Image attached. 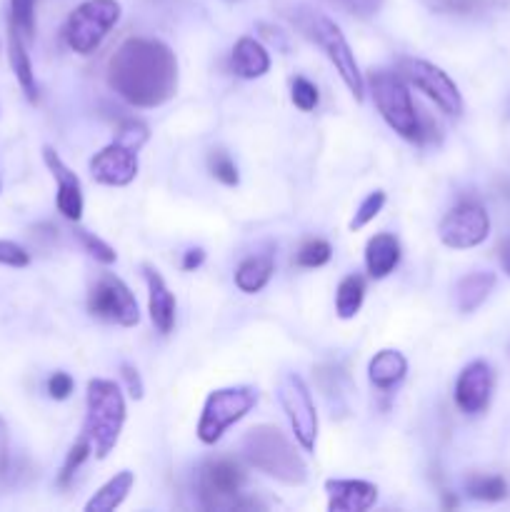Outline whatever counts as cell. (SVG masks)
Returning <instances> with one entry per match:
<instances>
[{"mask_svg": "<svg viewBox=\"0 0 510 512\" xmlns=\"http://www.w3.org/2000/svg\"><path fill=\"white\" fill-rule=\"evenodd\" d=\"M108 83L135 108H158L178 90V60L160 40L130 38L108 63Z\"/></svg>", "mask_w": 510, "mask_h": 512, "instance_id": "1", "label": "cell"}, {"mask_svg": "<svg viewBox=\"0 0 510 512\" xmlns=\"http://www.w3.org/2000/svg\"><path fill=\"white\" fill-rule=\"evenodd\" d=\"M240 450L255 470L278 480V483L303 485L308 480V465L278 425L250 428L240 440Z\"/></svg>", "mask_w": 510, "mask_h": 512, "instance_id": "2", "label": "cell"}, {"mask_svg": "<svg viewBox=\"0 0 510 512\" xmlns=\"http://www.w3.org/2000/svg\"><path fill=\"white\" fill-rule=\"evenodd\" d=\"M290 20H293L295 28L310 40V43L318 45L325 55H328L330 63L335 65V70L340 73L343 83L348 85V90L353 93L355 100H363V73L358 68V60H355L353 50H350L348 40L340 33L338 25L328 18L325 13L315 10L313 5L298 3L290 8Z\"/></svg>", "mask_w": 510, "mask_h": 512, "instance_id": "3", "label": "cell"}, {"mask_svg": "<svg viewBox=\"0 0 510 512\" xmlns=\"http://www.w3.org/2000/svg\"><path fill=\"white\" fill-rule=\"evenodd\" d=\"M85 430L95 455L100 460L108 458L120 438L125 423V400L113 380H90L88 395H85Z\"/></svg>", "mask_w": 510, "mask_h": 512, "instance_id": "4", "label": "cell"}, {"mask_svg": "<svg viewBox=\"0 0 510 512\" xmlns=\"http://www.w3.org/2000/svg\"><path fill=\"white\" fill-rule=\"evenodd\" d=\"M370 93H373V103L378 113L383 115L385 123L405 140L420 143L423 140V125H420V115L415 113L413 98H410L408 85L403 83L398 73L390 70H375L370 75Z\"/></svg>", "mask_w": 510, "mask_h": 512, "instance_id": "5", "label": "cell"}, {"mask_svg": "<svg viewBox=\"0 0 510 512\" xmlns=\"http://www.w3.org/2000/svg\"><path fill=\"white\" fill-rule=\"evenodd\" d=\"M245 473L235 460H208L198 475V495L205 510L263 508L258 500H243Z\"/></svg>", "mask_w": 510, "mask_h": 512, "instance_id": "6", "label": "cell"}, {"mask_svg": "<svg viewBox=\"0 0 510 512\" xmlns=\"http://www.w3.org/2000/svg\"><path fill=\"white\" fill-rule=\"evenodd\" d=\"M258 403V393L248 385L240 388H223L213 390L203 405V415L198 423V438L200 443L215 445L223 438L225 430L243 420L250 410Z\"/></svg>", "mask_w": 510, "mask_h": 512, "instance_id": "7", "label": "cell"}, {"mask_svg": "<svg viewBox=\"0 0 510 512\" xmlns=\"http://www.w3.org/2000/svg\"><path fill=\"white\" fill-rule=\"evenodd\" d=\"M120 20L118 0H85L65 23V40L80 55H90Z\"/></svg>", "mask_w": 510, "mask_h": 512, "instance_id": "8", "label": "cell"}, {"mask_svg": "<svg viewBox=\"0 0 510 512\" xmlns=\"http://www.w3.org/2000/svg\"><path fill=\"white\" fill-rule=\"evenodd\" d=\"M88 313L120 328H133L140 320L138 300L130 293L128 285L113 273H103L93 285L88 295Z\"/></svg>", "mask_w": 510, "mask_h": 512, "instance_id": "9", "label": "cell"}, {"mask_svg": "<svg viewBox=\"0 0 510 512\" xmlns=\"http://www.w3.org/2000/svg\"><path fill=\"white\" fill-rule=\"evenodd\" d=\"M278 400L283 405L285 415H288L298 445L305 453H310L315 448V438H318V413H315L313 398H310L305 380L295 373L283 375L278 388Z\"/></svg>", "mask_w": 510, "mask_h": 512, "instance_id": "10", "label": "cell"}, {"mask_svg": "<svg viewBox=\"0 0 510 512\" xmlns=\"http://www.w3.org/2000/svg\"><path fill=\"white\" fill-rule=\"evenodd\" d=\"M403 73L410 83L418 90H423L445 115H460L463 113V95H460L458 85L450 80L438 65L428 63L420 58H405L403 60Z\"/></svg>", "mask_w": 510, "mask_h": 512, "instance_id": "11", "label": "cell"}, {"mask_svg": "<svg viewBox=\"0 0 510 512\" xmlns=\"http://www.w3.org/2000/svg\"><path fill=\"white\" fill-rule=\"evenodd\" d=\"M490 233V218L483 205L465 203L455 205L443 220H440L438 235L443 245L453 250H468L483 243Z\"/></svg>", "mask_w": 510, "mask_h": 512, "instance_id": "12", "label": "cell"}, {"mask_svg": "<svg viewBox=\"0 0 510 512\" xmlns=\"http://www.w3.org/2000/svg\"><path fill=\"white\" fill-rule=\"evenodd\" d=\"M495 388V375L485 360H475V363L465 365L463 373L458 375L455 383V403L463 413L478 415L490 405Z\"/></svg>", "mask_w": 510, "mask_h": 512, "instance_id": "13", "label": "cell"}, {"mask_svg": "<svg viewBox=\"0 0 510 512\" xmlns=\"http://www.w3.org/2000/svg\"><path fill=\"white\" fill-rule=\"evenodd\" d=\"M90 175L95 183L110 185V188H123L130 185L138 175V155L135 150L125 148L120 143H110L90 160Z\"/></svg>", "mask_w": 510, "mask_h": 512, "instance_id": "14", "label": "cell"}, {"mask_svg": "<svg viewBox=\"0 0 510 512\" xmlns=\"http://www.w3.org/2000/svg\"><path fill=\"white\" fill-rule=\"evenodd\" d=\"M43 160L50 173H53V178L58 180V195H55L58 213H63V218L78 223L83 218V188H80L78 175L63 163V158L50 145L43 148Z\"/></svg>", "mask_w": 510, "mask_h": 512, "instance_id": "15", "label": "cell"}, {"mask_svg": "<svg viewBox=\"0 0 510 512\" xmlns=\"http://www.w3.org/2000/svg\"><path fill=\"white\" fill-rule=\"evenodd\" d=\"M330 512H365L378 500V488L365 480H325Z\"/></svg>", "mask_w": 510, "mask_h": 512, "instance_id": "16", "label": "cell"}, {"mask_svg": "<svg viewBox=\"0 0 510 512\" xmlns=\"http://www.w3.org/2000/svg\"><path fill=\"white\" fill-rule=\"evenodd\" d=\"M145 283H148V308H150V320L158 328V333L168 335L175 328V295L170 293V288L165 285L163 275L155 268L145 265Z\"/></svg>", "mask_w": 510, "mask_h": 512, "instance_id": "17", "label": "cell"}, {"mask_svg": "<svg viewBox=\"0 0 510 512\" xmlns=\"http://www.w3.org/2000/svg\"><path fill=\"white\" fill-rule=\"evenodd\" d=\"M400 263V243L395 235L378 233L368 240L365 245V268H368L370 278L383 280L398 268Z\"/></svg>", "mask_w": 510, "mask_h": 512, "instance_id": "18", "label": "cell"}, {"mask_svg": "<svg viewBox=\"0 0 510 512\" xmlns=\"http://www.w3.org/2000/svg\"><path fill=\"white\" fill-rule=\"evenodd\" d=\"M8 58H10V68H13L25 98H28L30 103H35V100H38V83H35L33 63H30L28 50H25L23 33H20L15 25H8Z\"/></svg>", "mask_w": 510, "mask_h": 512, "instance_id": "19", "label": "cell"}, {"mask_svg": "<svg viewBox=\"0 0 510 512\" xmlns=\"http://www.w3.org/2000/svg\"><path fill=\"white\" fill-rule=\"evenodd\" d=\"M495 288V273L490 270H475L468 273L465 278H460V283L455 285V305H458L460 313H473L480 305L488 300V295Z\"/></svg>", "mask_w": 510, "mask_h": 512, "instance_id": "20", "label": "cell"}, {"mask_svg": "<svg viewBox=\"0 0 510 512\" xmlns=\"http://www.w3.org/2000/svg\"><path fill=\"white\" fill-rule=\"evenodd\" d=\"M233 68L240 78L255 80L270 70V55L255 38H240L233 48Z\"/></svg>", "mask_w": 510, "mask_h": 512, "instance_id": "21", "label": "cell"}, {"mask_svg": "<svg viewBox=\"0 0 510 512\" xmlns=\"http://www.w3.org/2000/svg\"><path fill=\"white\" fill-rule=\"evenodd\" d=\"M405 373H408V360L403 358V353L393 348L375 353V358L368 365L370 383L380 390L395 388L405 378Z\"/></svg>", "mask_w": 510, "mask_h": 512, "instance_id": "22", "label": "cell"}, {"mask_svg": "<svg viewBox=\"0 0 510 512\" xmlns=\"http://www.w3.org/2000/svg\"><path fill=\"white\" fill-rule=\"evenodd\" d=\"M135 485V475L130 470H120L115 473L93 498L85 505V512H110L123 505V500L128 498V493Z\"/></svg>", "mask_w": 510, "mask_h": 512, "instance_id": "23", "label": "cell"}, {"mask_svg": "<svg viewBox=\"0 0 510 512\" xmlns=\"http://www.w3.org/2000/svg\"><path fill=\"white\" fill-rule=\"evenodd\" d=\"M270 275H273V258L270 255H253V258L243 260L240 268L235 270V285L243 293L253 295L268 285Z\"/></svg>", "mask_w": 510, "mask_h": 512, "instance_id": "24", "label": "cell"}, {"mask_svg": "<svg viewBox=\"0 0 510 512\" xmlns=\"http://www.w3.org/2000/svg\"><path fill=\"white\" fill-rule=\"evenodd\" d=\"M365 298V280L360 275H348V278L340 280L338 293H335V310L343 320L355 318L363 308Z\"/></svg>", "mask_w": 510, "mask_h": 512, "instance_id": "25", "label": "cell"}, {"mask_svg": "<svg viewBox=\"0 0 510 512\" xmlns=\"http://www.w3.org/2000/svg\"><path fill=\"white\" fill-rule=\"evenodd\" d=\"M465 493L473 500H483V503H498V500L508 498V483L500 475H483L473 473L465 480Z\"/></svg>", "mask_w": 510, "mask_h": 512, "instance_id": "26", "label": "cell"}, {"mask_svg": "<svg viewBox=\"0 0 510 512\" xmlns=\"http://www.w3.org/2000/svg\"><path fill=\"white\" fill-rule=\"evenodd\" d=\"M10 25L23 33L25 40L35 35V0H10Z\"/></svg>", "mask_w": 510, "mask_h": 512, "instance_id": "27", "label": "cell"}, {"mask_svg": "<svg viewBox=\"0 0 510 512\" xmlns=\"http://www.w3.org/2000/svg\"><path fill=\"white\" fill-rule=\"evenodd\" d=\"M90 450H93V445H90V440H88V435H80L78 440H75V445L73 448H70V453H68V458H65V463H63V470H60V478H58V483L63 485H68L70 480H73V475H75V470L80 468V465L85 463V460H88V455H90Z\"/></svg>", "mask_w": 510, "mask_h": 512, "instance_id": "28", "label": "cell"}, {"mask_svg": "<svg viewBox=\"0 0 510 512\" xmlns=\"http://www.w3.org/2000/svg\"><path fill=\"white\" fill-rule=\"evenodd\" d=\"M330 255H333V248H330L328 240L315 238V240H308V243L298 250L295 263H298L300 268H320V265L328 263Z\"/></svg>", "mask_w": 510, "mask_h": 512, "instance_id": "29", "label": "cell"}, {"mask_svg": "<svg viewBox=\"0 0 510 512\" xmlns=\"http://www.w3.org/2000/svg\"><path fill=\"white\" fill-rule=\"evenodd\" d=\"M75 235H78V240H80V243H83L85 253H88L93 260H98V263L113 265L115 260H118V253H115V250L110 248L108 243H103V240L95 238L93 233H88V230L75 228Z\"/></svg>", "mask_w": 510, "mask_h": 512, "instance_id": "30", "label": "cell"}, {"mask_svg": "<svg viewBox=\"0 0 510 512\" xmlns=\"http://www.w3.org/2000/svg\"><path fill=\"white\" fill-rule=\"evenodd\" d=\"M383 205H385V193L383 190H373V193H370L368 198L360 203V208L355 210L353 220H350V230H363L370 220L378 218V213L383 210Z\"/></svg>", "mask_w": 510, "mask_h": 512, "instance_id": "31", "label": "cell"}, {"mask_svg": "<svg viewBox=\"0 0 510 512\" xmlns=\"http://www.w3.org/2000/svg\"><path fill=\"white\" fill-rule=\"evenodd\" d=\"M210 173L215 175V180L228 185V188H235V185L240 183L238 168H235L230 155L223 153V150H213V155H210Z\"/></svg>", "mask_w": 510, "mask_h": 512, "instance_id": "32", "label": "cell"}, {"mask_svg": "<svg viewBox=\"0 0 510 512\" xmlns=\"http://www.w3.org/2000/svg\"><path fill=\"white\" fill-rule=\"evenodd\" d=\"M150 133L148 128H145L143 123H138V120H128V123H123L118 128V135H115V143L125 145V148L135 150L138 153L140 148H143L145 143H148Z\"/></svg>", "mask_w": 510, "mask_h": 512, "instance_id": "33", "label": "cell"}, {"mask_svg": "<svg viewBox=\"0 0 510 512\" xmlns=\"http://www.w3.org/2000/svg\"><path fill=\"white\" fill-rule=\"evenodd\" d=\"M325 3L335 5L343 13L355 15V18H373L375 13H380L385 0H325Z\"/></svg>", "mask_w": 510, "mask_h": 512, "instance_id": "34", "label": "cell"}, {"mask_svg": "<svg viewBox=\"0 0 510 512\" xmlns=\"http://www.w3.org/2000/svg\"><path fill=\"white\" fill-rule=\"evenodd\" d=\"M290 98H293L295 108H300L303 113H310V110L318 105V88H315L310 80L305 78H295L293 80V93H290Z\"/></svg>", "mask_w": 510, "mask_h": 512, "instance_id": "35", "label": "cell"}, {"mask_svg": "<svg viewBox=\"0 0 510 512\" xmlns=\"http://www.w3.org/2000/svg\"><path fill=\"white\" fill-rule=\"evenodd\" d=\"M30 263V253L23 245L13 243V240H0V265L8 268H25Z\"/></svg>", "mask_w": 510, "mask_h": 512, "instance_id": "36", "label": "cell"}, {"mask_svg": "<svg viewBox=\"0 0 510 512\" xmlns=\"http://www.w3.org/2000/svg\"><path fill=\"white\" fill-rule=\"evenodd\" d=\"M435 10H443V13H478L485 8V0H430Z\"/></svg>", "mask_w": 510, "mask_h": 512, "instance_id": "37", "label": "cell"}, {"mask_svg": "<svg viewBox=\"0 0 510 512\" xmlns=\"http://www.w3.org/2000/svg\"><path fill=\"white\" fill-rule=\"evenodd\" d=\"M73 388H75V383H73V378H70L68 373H55L53 378L48 380V393H50V398H53V400L70 398Z\"/></svg>", "mask_w": 510, "mask_h": 512, "instance_id": "38", "label": "cell"}, {"mask_svg": "<svg viewBox=\"0 0 510 512\" xmlns=\"http://www.w3.org/2000/svg\"><path fill=\"white\" fill-rule=\"evenodd\" d=\"M120 375H123L125 385H128V393H130V398H135V400H140V398H143L145 388H143V380H140V373H138V370H135L133 365H128V363H125L123 368H120Z\"/></svg>", "mask_w": 510, "mask_h": 512, "instance_id": "39", "label": "cell"}, {"mask_svg": "<svg viewBox=\"0 0 510 512\" xmlns=\"http://www.w3.org/2000/svg\"><path fill=\"white\" fill-rule=\"evenodd\" d=\"M205 263V250L203 248H190L183 255V270H195Z\"/></svg>", "mask_w": 510, "mask_h": 512, "instance_id": "40", "label": "cell"}, {"mask_svg": "<svg viewBox=\"0 0 510 512\" xmlns=\"http://www.w3.org/2000/svg\"><path fill=\"white\" fill-rule=\"evenodd\" d=\"M8 468V428H5V420L0 415V475Z\"/></svg>", "mask_w": 510, "mask_h": 512, "instance_id": "41", "label": "cell"}, {"mask_svg": "<svg viewBox=\"0 0 510 512\" xmlns=\"http://www.w3.org/2000/svg\"><path fill=\"white\" fill-rule=\"evenodd\" d=\"M500 265H503V270H505V275H508L510 278V238H505L503 243H500Z\"/></svg>", "mask_w": 510, "mask_h": 512, "instance_id": "42", "label": "cell"}, {"mask_svg": "<svg viewBox=\"0 0 510 512\" xmlns=\"http://www.w3.org/2000/svg\"><path fill=\"white\" fill-rule=\"evenodd\" d=\"M0 188H3V183H0Z\"/></svg>", "mask_w": 510, "mask_h": 512, "instance_id": "43", "label": "cell"}]
</instances>
